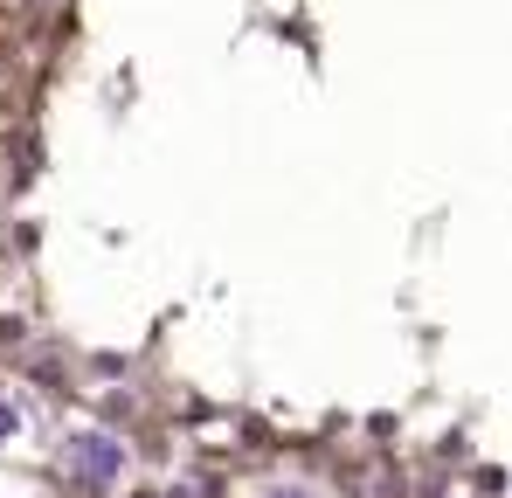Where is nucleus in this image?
<instances>
[{"label": "nucleus", "mask_w": 512, "mask_h": 498, "mask_svg": "<svg viewBox=\"0 0 512 498\" xmlns=\"http://www.w3.org/2000/svg\"><path fill=\"white\" fill-rule=\"evenodd\" d=\"M0 498H35L28 485H14V478H0Z\"/></svg>", "instance_id": "20e7f679"}, {"label": "nucleus", "mask_w": 512, "mask_h": 498, "mask_svg": "<svg viewBox=\"0 0 512 498\" xmlns=\"http://www.w3.org/2000/svg\"><path fill=\"white\" fill-rule=\"evenodd\" d=\"M42 429H49V409L21 381H0V450H28L42 443Z\"/></svg>", "instance_id": "f03ea898"}, {"label": "nucleus", "mask_w": 512, "mask_h": 498, "mask_svg": "<svg viewBox=\"0 0 512 498\" xmlns=\"http://www.w3.org/2000/svg\"><path fill=\"white\" fill-rule=\"evenodd\" d=\"M56 464H63L70 492L111 498L118 485H125V471H132V450H125V436H118V429H70V436H63V450H56Z\"/></svg>", "instance_id": "f257e3e1"}, {"label": "nucleus", "mask_w": 512, "mask_h": 498, "mask_svg": "<svg viewBox=\"0 0 512 498\" xmlns=\"http://www.w3.org/2000/svg\"><path fill=\"white\" fill-rule=\"evenodd\" d=\"M256 498H319V492H312V485H298V478H270Z\"/></svg>", "instance_id": "7ed1b4c3"}]
</instances>
